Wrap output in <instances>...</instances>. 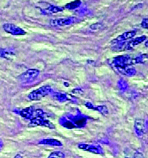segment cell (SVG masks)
Segmentation results:
<instances>
[{"mask_svg":"<svg viewBox=\"0 0 148 158\" xmlns=\"http://www.w3.org/2000/svg\"><path fill=\"white\" fill-rule=\"evenodd\" d=\"M14 158H23V157H22V156L21 155L18 154V155H16V156H15Z\"/></svg>","mask_w":148,"mask_h":158,"instance_id":"obj_26","label":"cell"},{"mask_svg":"<svg viewBox=\"0 0 148 158\" xmlns=\"http://www.w3.org/2000/svg\"><path fill=\"white\" fill-rule=\"evenodd\" d=\"M34 112H35L34 108H33V106H29V107H27V108L23 109V110L19 111L17 113L19 114L20 116H22V118H25V119L31 120L33 118Z\"/></svg>","mask_w":148,"mask_h":158,"instance_id":"obj_13","label":"cell"},{"mask_svg":"<svg viewBox=\"0 0 148 158\" xmlns=\"http://www.w3.org/2000/svg\"><path fill=\"white\" fill-rule=\"evenodd\" d=\"M85 106L87 108L90 109V110H93L100 112L103 115H106V114H108V110L106 106H94V105H93L90 102L86 103Z\"/></svg>","mask_w":148,"mask_h":158,"instance_id":"obj_14","label":"cell"},{"mask_svg":"<svg viewBox=\"0 0 148 158\" xmlns=\"http://www.w3.org/2000/svg\"><path fill=\"white\" fill-rule=\"evenodd\" d=\"M72 123H68V122L65 121L61 124V125L65 126V127H68L69 124H73V127H85L86 124V122H87V118L83 117V116H76V117H73L70 118Z\"/></svg>","mask_w":148,"mask_h":158,"instance_id":"obj_8","label":"cell"},{"mask_svg":"<svg viewBox=\"0 0 148 158\" xmlns=\"http://www.w3.org/2000/svg\"><path fill=\"white\" fill-rule=\"evenodd\" d=\"M118 87L121 90V92H125L128 89V84H127L126 81H125L124 79H120L118 81Z\"/></svg>","mask_w":148,"mask_h":158,"instance_id":"obj_20","label":"cell"},{"mask_svg":"<svg viewBox=\"0 0 148 158\" xmlns=\"http://www.w3.org/2000/svg\"><path fill=\"white\" fill-rule=\"evenodd\" d=\"M73 93H78V94H80L82 93V90L80 89H74V90H73Z\"/></svg>","mask_w":148,"mask_h":158,"instance_id":"obj_25","label":"cell"},{"mask_svg":"<svg viewBox=\"0 0 148 158\" xmlns=\"http://www.w3.org/2000/svg\"><path fill=\"white\" fill-rule=\"evenodd\" d=\"M102 24L101 23H95L92 24V25L90 26V29L92 31H98L99 30H101L102 28Z\"/></svg>","mask_w":148,"mask_h":158,"instance_id":"obj_22","label":"cell"},{"mask_svg":"<svg viewBox=\"0 0 148 158\" xmlns=\"http://www.w3.org/2000/svg\"><path fill=\"white\" fill-rule=\"evenodd\" d=\"M147 54H142L133 59V64H143L147 61Z\"/></svg>","mask_w":148,"mask_h":158,"instance_id":"obj_19","label":"cell"},{"mask_svg":"<svg viewBox=\"0 0 148 158\" xmlns=\"http://www.w3.org/2000/svg\"><path fill=\"white\" fill-rule=\"evenodd\" d=\"M39 144L48 145V146H62V143H61L59 140H56V139H53V138L43 139V140L39 141Z\"/></svg>","mask_w":148,"mask_h":158,"instance_id":"obj_16","label":"cell"},{"mask_svg":"<svg viewBox=\"0 0 148 158\" xmlns=\"http://www.w3.org/2000/svg\"><path fill=\"white\" fill-rule=\"evenodd\" d=\"M52 93V89L50 86H43L39 89L33 90L28 95V98L31 101H39L42 98Z\"/></svg>","mask_w":148,"mask_h":158,"instance_id":"obj_3","label":"cell"},{"mask_svg":"<svg viewBox=\"0 0 148 158\" xmlns=\"http://www.w3.org/2000/svg\"><path fill=\"white\" fill-rule=\"evenodd\" d=\"M134 158H145L144 157V156L141 152H136V154L134 155Z\"/></svg>","mask_w":148,"mask_h":158,"instance_id":"obj_24","label":"cell"},{"mask_svg":"<svg viewBox=\"0 0 148 158\" xmlns=\"http://www.w3.org/2000/svg\"><path fill=\"white\" fill-rule=\"evenodd\" d=\"M15 56V51L12 48H0V58L5 59H10Z\"/></svg>","mask_w":148,"mask_h":158,"instance_id":"obj_15","label":"cell"},{"mask_svg":"<svg viewBox=\"0 0 148 158\" xmlns=\"http://www.w3.org/2000/svg\"><path fill=\"white\" fill-rule=\"evenodd\" d=\"M3 29L6 33L13 35H24L26 34V32L23 29L14 24H5L3 25Z\"/></svg>","mask_w":148,"mask_h":158,"instance_id":"obj_6","label":"cell"},{"mask_svg":"<svg viewBox=\"0 0 148 158\" xmlns=\"http://www.w3.org/2000/svg\"><path fill=\"white\" fill-rule=\"evenodd\" d=\"M141 25L143 28L147 29V27H148V19L147 18H145L143 20H142Z\"/></svg>","mask_w":148,"mask_h":158,"instance_id":"obj_23","label":"cell"},{"mask_svg":"<svg viewBox=\"0 0 148 158\" xmlns=\"http://www.w3.org/2000/svg\"><path fill=\"white\" fill-rule=\"evenodd\" d=\"M82 2L80 0H75L74 2H71L70 3H67L65 6V8L68 10H75L81 6Z\"/></svg>","mask_w":148,"mask_h":158,"instance_id":"obj_18","label":"cell"},{"mask_svg":"<svg viewBox=\"0 0 148 158\" xmlns=\"http://www.w3.org/2000/svg\"><path fill=\"white\" fill-rule=\"evenodd\" d=\"M145 46L147 47V41L146 40V43H145Z\"/></svg>","mask_w":148,"mask_h":158,"instance_id":"obj_28","label":"cell"},{"mask_svg":"<svg viewBox=\"0 0 148 158\" xmlns=\"http://www.w3.org/2000/svg\"><path fill=\"white\" fill-rule=\"evenodd\" d=\"M76 22V19L74 17H68L64 19H53L50 21V24L53 27H57V26H67L70 25Z\"/></svg>","mask_w":148,"mask_h":158,"instance_id":"obj_9","label":"cell"},{"mask_svg":"<svg viewBox=\"0 0 148 158\" xmlns=\"http://www.w3.org/2000/svg\"><path fill=\"white\" fill-rule=\"evenodd\" d=\"M146 40H147V36H145V35H142V36L137 37V38L132 39V40H130V41H128V42L126 43L125 50H133L135 47L137 46L138 44H141V43H142L143 41H145Z\"/></svg>","mask_w":148,"mask_h":158,"instance_id":"obj_12","label":"cell"},{"mask_svg":"<svg viewBox=\"0 0 148 158\" xmlns=\"http://www.w3.org/2000/svg\"><path fill=\"white\" fill-rule=\"evenodd\" d=\"M39 70L36 69H29L26 72L19 76V80L23 84H29L37 78L39 75Z\"/></svg>","mask_w":148,"mask_h":158,"instance_id":"obj_5","label":"cell"},{"mask_svg":"<svg viewBox=\"0 0 148 158\" xmlns=\"http://www.w3.org/2000/svg\"><path fill=\"white\" fill-rule=\"evenodd\" d=\"M2 146H3V143L2 141L0 140V150H1V148H2Z\"/></svg>","mask_w":148,"mask_h":158,"instance_id":"obj_27","label":"cell"},{"mask_svg":"<svg viewBox=\"0 0 148 158\" xmlns=\"http://www.w3.org/2000/svg\"><path fill=\"white\" fill-rule=\"evenodd\" d=\"M136 32L134 31H127L125 32V33H122L121 35H119L116 39H114L113 41H112V44H114V43H119V42H126V41L128 40V39H130L136 35Z\"/></svg>","mask_w":148,"mask_h":158,"instance_id":"obj_10","label":"cell"},{"mask_svg":"<svg viewBox=\"0 0 148 158\" xmlns=\"http://www.w3.org/2000/svg\"><path fill=\"white\" fill-rule=\"evenodd\" d=\"M78 147L80 149L91 152L95 155H103V149L101 146H95V145H90L86 143H80L78 145Z\"/></svg>","mask_w":148,"mask_h":158,"instance_id":"obj_7","label":"cell"},{"mask_svg":"<svg viewBox=\"0 0 148 158\" xmlns=\"http://www.w3.org/2000/svg\"><path fill=\"white\" fill-rule=\"evenodd\" d=\"M52 96H53V99L56 101H59V102H65V101H70V96L67 95L65 93H52Z\"/></svg>","mask_w":148,"mask_h":158,"instance_id":"obj_17","label":"cell"},{"mask_svg":"<svg viewBox=\"0 0 148 158\" xmlns=\"http://www.w3.org/2000/svg\"><path fill=\"white\" fill-rule=\"evenodd\" d=\"M35 117H33L32 119H31V122L29 123V127H38V126H41V127H45L50 129H54L55 127L53 124L50 122L49 120H46L44 118V115L45 113L42 110H36L34 112Z\"/></svg>","mask_w":148,"mask_h":158,"instance_id":"obj_2","label":"cell"},{"mask_svg":"<svg viewBox=\"0 0 148 158\" xmlns=\"http://www.w3.org/2000/svg\"><path fill=\"white\" fill-rule=\"evenodd\" d=\"M133 64V59L127 55L117 56L110 61V65L118 73L126 76H133L136 74V70Z\"/></svg>","mask_w":148,"mask_h":158,"instance_id":"obj_1","label":"cell"},{"mask_svg":"<svg viewBox=\"0 0 148 158\" xmlns=\"http://www.w3.org/2000/svg\"><path fill=\"white\" fill-rule=\"evenodd\" d=\"M65 154L61 152H52L50 155L48 156V158H65Z\"/></svg>","mask_w":148,"mask_h":158,"instance_id":"obj_21","label":"cell"},{"mask_svg":"<svg viewBox=\"0 0 148 158\" xmlns=\"http://www.w3.org/2000/svg\"><path fill=\"white\" fill-rule=\"evenodd\" d=\"M39 10L43 15H51L53 14H57V13L62 12L65 7L55 6V5H51L48 2H41L39 3Z\"/></svg>","mask_w":148,"mask_h":158,"instance_id":"obj_4","label":"cell"},{"mask_svg":"<svg viewBox=\"0 0 148 158\" xmlns=\"http://www.w3.org/2000/svg\"><path fill=\"white\" fill-rule=\"evenodd\" d=\"M134 130L136 134L137 135L138 137H142L146 131L145 121L141 119L136 120V121H135L134 124Z\"/></svg>","mask_w":148,"mask_h":158,"instance_id":"obj_11","label":"cell"}]
</instances>
